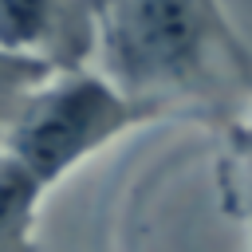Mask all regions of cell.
<instances>
[{
    "instance_id": "cell-1",
    "label": "cell",
    "mask_w": 252,
    "mask_h": 252,
    "mask_svg": "<svg viewBox=\"0 0 252 252\" xmlns=\"http://www.w3.org/2000/svg\"><path fill=\"white\" fill-rule=\"evenodd\" d=\"M98 59L161 114L252 118V47L220 0H106Z\"/></svg>"
},
{
    "instance_id": "cell-2",
    "label": "cell",
    "mask_w": 252,
    "mask_h": 252,
    "mask_svg": "<svg viewBox=\"0 0 252 252\" xmlns=\"http://www.w3.org/2000/svg\"><path fill=\"white\" fill-rule=\"evenodd\" d=\"M161 118L146 98L126 94L106 71H59L39 83L4 87L0 232L4 252H32L39 201L87 158L126 130Z\"/></svg>"
},
{
    "instance_id": "cell-3",
    "label": "cell",
    "mask_w": 252,
    "mask_h": 252,
    "mask_svg": "<svg viewBox=\"0 0 252 252\" xmlns=\"http://www.w3.org/2000/svg\"><path fill=\"white\" fill-rule=\"evenodd\" d=\"M102 47L98 0H4V75L47 79L83 71Z\"/></svg>"
},
{
    "instance_id": "cell-4",
    "label": "cell",
    "mask_w": 252,
    "mask_h": 252,
    "mask_svg": "<svg viewBox=\"0 0 252 252\" xmlns=\"http://www.w3.org/2000/svg\"><path fill=\"white\" fill-rule=\"evenodd\" d=\"M240 126H244V134H240V158H244V173H248L244 197H248V209H252V118H244Z\"/></svg>"
},
{
    "instance_id": "cell-5",
    "label": "cell",
    "mask_w": 252,
    "mask_h": 252,
    "mask_svg": "<svg viewBox=\"0 0 252 252\" xmlns=\"http://www.w3.org/2000/svg\"><path fill=\"white\" fill-rule=\"evenodd\" d=\"M98 4H106V0H98Z\"/></svg>"
}]
</instances>
